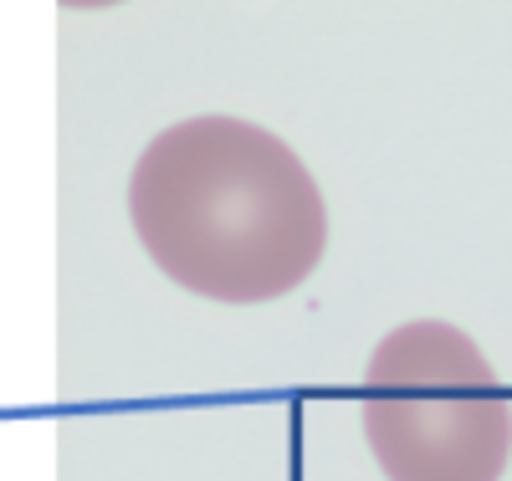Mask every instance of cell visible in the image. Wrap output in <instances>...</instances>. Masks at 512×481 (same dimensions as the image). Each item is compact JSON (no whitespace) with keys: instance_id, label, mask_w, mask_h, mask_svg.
Wrapping results in <instances>:
<instances>
[{"instance_id":"7a4b0ae2","label":"cell","mask_w":512,"mask_h":481,"mask_svg":"<svg viewBox=\"0 0 512 481\" xmlns=\"http://www.w3.org/2000/svg\"><path fill=\"white\" fill-rule=\"evenodd\" d=\"M359 415L390 481H502L512 456V405L487 354L441 318L379 338Z\"/></svg>"},{"instance_id":"6da1fadb","label":"cell","mask_w":512,"mask_h":481,"mask_svg":"<svg viewBox=\"0 0 512 481\" xmlns=\"http://www.w3.org/2000/svg\"><path fill=\"white\" fill-rule=\"evenodd\" d=\"M128 221L169 282L210 302L287 297L328 246V205L297 149L226 113L169 123L144 144Z\"/></svg>"}]
</instances>
